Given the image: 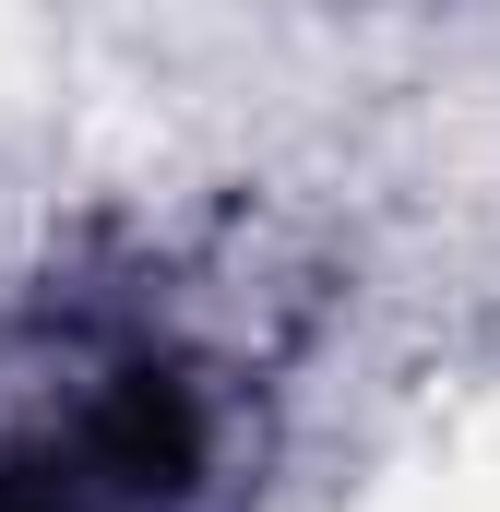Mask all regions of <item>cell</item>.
I'll use <instances>...</instances> for the list:
<instances>
[{"instance_id": "cell-1", "label": "cell", "mask_w": 500, "mask_h": 512, "mask_svg": "<svg viewBox=\"0 0 500 512\" xmlns=\"http://www.w3.org/2000/svg\"><path fill=\"white\" fill-rule=\"evenodd\" d=\"M215 477V405L179 358H96L60 405L0 429V512H191Z\"/></svg>"}]
</instances>
